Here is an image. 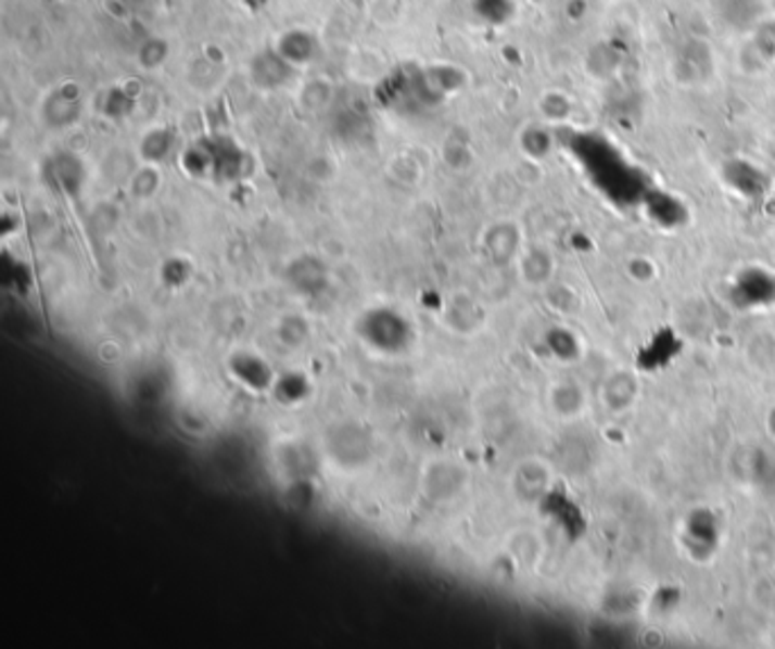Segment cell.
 I'll list each match as a JSON object with an SVG mask.
<instances>
[{
  "mask_svg": "<svg viewBox=\"0 0 775 649\" xmlns=\"http://www.w3.org/2000/svg\"><path fill=\"white\" fill-rule=\"evenodd\" d=\"M278 53L289 62V64H305L314 55H317V41L305 30H292L287 33L280 41Z\"/></svg>",
  "mask_w": 775,
  "mask_h": 649,
  "instance_id": "obj_1",
  "label": "cell"
}]
</instances>
